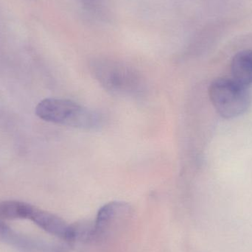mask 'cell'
<instances>
[{
  "label": "cell",
  "instance_id": "1",
  "mask_svg": "<svg viewBox=\"0 0 252 252\" xmlns=\"http://www.w3.org/2000/svg\"><path fill=\"white\" fill-rule=\"evenodd\" d=\"M35 115L47 122L82 130L97 129L103 123V118L95 111L66 99L41 100L35 107Z\"/></svg>",
  "mask_w": 252,
  "mask_h": 252
},
{
  "label": "cell",
  "instance_id": "2",
  "mask_svg": "<svg viewBox=\"0 0 252 252\" xmlns=\"http://www.w3.org/2000/svg\"><path fill=\"white\" fill-rule=\"evenodd\" d=\"M91 71L99 84L109 93L121 96H137L144 90L143 78L131 66L108 59H97Z\"/></svg>",
  "mask_w": 252,
  "mask_h": 252
},
{
  "label": "cell",
  "instance_id": "3",
  "mask_svg": "<svg viewBox=\"0 0 252 252\" xmlns=\"http://www.w3.org/2000/svg\"><path fill=\"white\" fill-rule=\"evenodd\" d=\"M209 96L218 113L226 119L241 116L252 104V94L244 87L230 78H218L209 87Z\"/></svg>",
  "mask_w": 252,
  "mask_h": 252
},
{
  "label": "cell",
  "instance_id": "4",
  "mask_svg": "<svg viewBox=\"0 0 252 252\" xmlns=\"http://www.w3.org/2000/svg\"><path fill=\"white\" fill-rule=\"evenodd\" d=\"M131 207L125 202L108 203L99 210L94 225V238H101L109 235L120 223L131 214Z\"/></svg>",
  "mask_w": 252,
  "mask_h": 252
},
{
  "label": "cell",
  "instance_id": "5",
  "mask_svg": "<svg viewBox=\"0 0 252 252\" xmlns=\"http://www.w3.org/2000/svg\"><path fill=\"white\" fill-rule=\"evenodd\" d=\"M30 220L51 235L72 241V226L56 215L34 207Z\"/></svg>",
  "mask_w": 252,
  "mask_h": 252
},
{
  "label": "cell",
  "instance_id": "6",
  "mask_svg": "<svg viewBox=\"0 0 252 252\" xmlns=\"http://www.w3.org/2000/svg\"><path fill=\"white\" fill-rule=\"evenodd\" d=\"M232 79L250 88L252 84V50H244L237 53L231 63Z\"/></svg>",
  "mask_w": 252,
  "mask_h": 252
},
{
  "label": "cell",
  "instance_id": "7",
  "mask_svg": "<svg viewBox=\"0 0 252 252\" xmlns=\"http://www.w3.org/2000/svg\"><path fill=\"white\" fill-rule=\"evenodd\" d=\"M33 206L18 201H5L0 202V220L28 219L30 220Z\"/></svg>",
  "mask_w": 252,
  "mask_h": 252
},
{
  "label": "cell",
  "instance_id": "8",
  "mask_svg": "<svg viewBox=\"0 0 252 252\" xmlns=\"http://www.w3.org/2000/svg\"><path fill=\"white\" fill-rule=\"evenodd\" d=\"M7 232H8V229H7V226L0 220V235H5L7 233Z\"/></svg>",
  "mask_w": 252,
  "mask_h": 252
},
{
  "label": "cell",
  "instance_id": "9",
  "mask_svg": "<svg viewBox=\"0 0 252 252\" xmlns=\"http://www.w3.org/2000/svg\"><path fill=\"white\" fill-rule=\"evenodd\" d=\"M98 0H84L86 4H90V5H93V4H95Z\"/></svg>",
  "mask_w": 252,
  "mask_h": 252
}]
</instances>
